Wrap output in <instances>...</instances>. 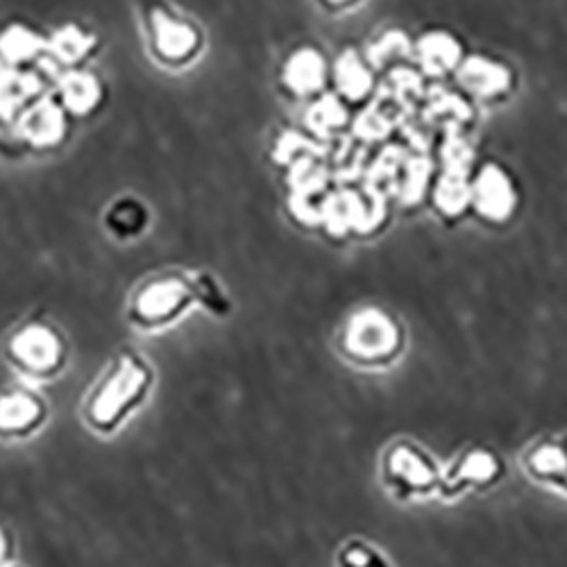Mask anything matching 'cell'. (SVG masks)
Wrapping results in <instances>:
<instances>
[{"label":"cell","instance_id":"18","mask_svg":"<svg viewBox=\"0 0 567 567\" xmlns=\"http://www.w3.org/2000/svg\"><path fill=\"white\" fill-rule=\"evenodd\" d=\"M333 567H393L388 556L365 541H348L341 545Z\"/></svg>","mask_w":567,"mask_h":567},{"label":"cell","instance_id":"4","mask_svg":"<svg viewBox=\"0 0 567 567\" xmlns=\"http://www.w3.org/2000/svg\"><path fill=\"white\" fill-rule=\"evenodd\" d=\"M197 299V282L161 275L146 282L129 299V322L139 329H163L178 322Z\"/></svg>","mask_w":567,"mask_h":567},{"label":"cell","instance_id":"17","mask_svg":"<svg viewBox=\"0 0 567 567\" xmlns=\"http://www.w3.org/2000/svg\"><path fill=\"white\" fill-rule=\"evenodd\" d=\"M333 73H337V84L341 93L348 98H361L371 89V73L354 53H348L345 57H341Z\"/></svg>","mask_w":567,"mask_h":567},{"label":"cell","instance_id":"8","mask_svg":"<svg viewBox=\"0 0 567 567\" xmlns=\"http://www.w3.org/2000/svg\"><path fill=\"white\" fill-rule=\"evenodd\" d=\"M46 418L48 409L39 395L23 388L0 393V439L3 441L30 439L42 429Z\"/></svg>","mask_w":567,"mask_h":567},{"label":"cell","instance_id":"2","mask_svg":"<svg viewBox=\"0 0 567 567\" xmlns=\"http://www.w3.org/2000/svg\"><path fill=\"white\" fill-rule=\"evenodd\" d=\"M339 345L343 356L361 368H386L402 354V325L384 309H363L348 320Z\"/></svg>","mask_w":567,"mask_h":567},{"label":"cell","instance_id":"1","mask_svg":"<svg viewBox=\"0 0 567 567\" xmlns=\"http://www.w3.org/2000/svg\"><path fill=\"white\" fill-rule=\"evenodd\" d=\"M152 384L155 373L146 359L135 352L118 354L87 395V424L100 436H110L146 405Z\"/></svg>","mask_w":567,"mask_h":567},{"label":"cell","instance_id":"7","mask_svg":"<svg viewBox=\"0 0 567 567\" xmlns=\"http://www.w3.org/2000/svg\"><path fill=\"white\" fill-rule=\"evenodd\" d=\"M522 468L538 486L567 495V433H549L529 445Z\"/></svg>","mask_w":567,"mask_h":567},{"label":"cell","instance_id":"19","mask_svg":"<svg viewBox=\"0 0 567 567\" xmlns=\"http://www.w3.org/2000/svg\"><path fill=\"white\" fill-rule=\"evenodd\" d=\"M37 87L39 82L25 73L8 71L0 76V116H10L21 100L27 98Z\"/></svg>","mask_w":567,"mask_h":567},{"label":"cell","instance_id":"11","mask_svg":"<svg viewBox=\"0 0 567 567\" xmlns=\"http://www.w3.org/2000/svg\"><path fill=\"white\" fill-rule=\"evenodd\" d=\"M463 84L481 98L504 95L511 89V71L486 57H473L461 66Z\"/></svg>","mask_w":567,"mask_h":567},{"label":"cell","instance_id":"13","mask_svg":"<svg viewBox=\"0 0 567 567\" xmlns=\"http://www.w3.org/2000/svg\"><path fill=\"white\" fill-rule=\"evenodd\" d=\"M418 57L429 73H450L461 61V46L445 32H431L418 42Z\"/></svg>","mask_w":567,"mask_h":567},{"label":"cell","instance_id":"10","mask_svg":"<svg viewBox=\"0 0 567 567\" xmlns=\"http://www.w3.org/2000/svg\"><path fill=\"white\" fill-rule=\"evenodd\" d=\"M284 82L297 95H311L327 82V61L322 53L307 46L295 50L284 66Z\"/></svg>","mask_w":567,"mask_h":567},{"label":"cell","instance_id":"12","mask_svg":"<svg viewBox=\"0 0 567 567\" xmlns=\"http://www.w3.org/2000/svg\"><path fill=\"white\" fill-rule=\"evenodd\" d=\"M21 135L32 144H53L59 139L64 129V116L61 110L50 103V100H42L35 107H30L21 116Z\"/></svg>","mask_w":567,"mask_h":567},{"label":"cell","instance_id":"21","mask_svg":"<svg viewBox=\"0 0 567 567\" xmlns=\"http://www.w3.org/2000/svg\"><path fill=\"white\" fill-rule=\"evenodd\" d=\"M93 39L89 35H84V32H80L78 27H64L59 30L55 39H53V50L59 59L64 61H73L78 57H82L89 48H91Z\"/></svg>","mask_w":567,"mask_h":567},{"label":"cell","instance_id":"16","mask_svg":"<svg viewBox=\"0 0 567 567\" xmlns=\"http://www.w3.org/2000/svg\"><path fill=\"white\" fill-rule=\"evenodd\" d=\"M59 89H61L64 103L69 105L73 112H80V114L89 112L95 105L98 93H100L98 82L91 76H87V73H69V76H64Z\"/></svg>","mask_w":567,"mask_h":567},{"label":"cell","instance_id":"3","mask_svg":"<svg viewBox=\"0 0 567 567\" xmlns=\"http://www.w3.org/2000/svg\"><path fill=\"white\" fill-rule=\"evenodd\" d=\"M379 477L384 488L397 502H413L441 492L443 470L422 445L399 439L395 441L379 461Z\"/></svg>","mask_w":567,"mask_h":567},{"label":"cell","instance_id":"15","mask_svg":"<svg viewBox=\"0 0 567 567\" xmlns=\"http://www.w3.org/2000/svg\"><path fill=\"white\" fill-rule=\"evenodd\" d=\"M433 195H436V205L443 214H461L465 207L470 205V184L465 182V175L463 173H454V171H447L439 184H436V191H433Z\"/></svg>","mask_w":567,"mask_h":567},{"label":"cell","instance_id":"23","mask_svg":"<svg viewBox=\"0 0 567 567\" xmlns=\"http://www.w3.org/2000/svg\"><path fill=\"white\" fill-rule=\"evenodd\" d=\"M5 549H8V545H5V541H3V533H0V563L5 560Z\"/></svg>","mask_w":567,"mask_h":567},{"label":"cell","instance_id":"9","mask_svg":"<svg viewBox=\"0 0 567 567\" xmlns=\"http://www.w3.org/2000/svg\"><path fill=\"white\" fill-rule=\"evenodd\" d=\"M518 193L511 175L497 163H488L470 184V205L488 220H504L513 214Z\"/></svg>","mask_w":567,"mask_h":567},{"label":"cell","instance_id":"6","mask_svg":"<svg viewBox=\"0 0 567 567\" xmlns=\"http://www.w3.org/2000/svg\"><path fill=\"white\" fill-rule=\"evenodd\" d=\"M504 458L495 450L473 447L465 450L447 473H443L441 492L456 497L468 490H488L504 477Z\"/></svg>","mask_w":567,"mask_h":567},{"label":"cell","instance_id":"20","mask_svg":"<svg viewBox=\"0 0 567 567\" xmlns=\"http://www.w3.org/2000/svg\"><path fill=\"white\" fill-rule=\"evenodd\" d=\"M44 48L42 39L25 27H10L3 37H0V53H3L10 61H23L32 55H37Z\"/></svg>","mask_w":567,"mask_h":567},{"label":"cell","instance_id":"22","mask_svg":"<svg viewBox=\"0 0 567 567\" xmlns=\"http://www.w3.org/2000/svg\"><path fill=\"white\" fill-rule=\"evenodd\" d=\"M320 3L329 10H348V8H354L359 5L361 0H320Z\"/></svg>","mask_w":567,"mask_h":567},{"label":"cell","instance_id":"5","mask_svg":"<svg viewBox=\"0 0 567 567\" xmlns=\"http://www.w3.org/2000/svg\"><path fill=\"white\" fill-rule=\"evenodd\" d=\"M8 356L25 377L53 379L66 365V345L55 327L30 322L14 331L8 343Z\"/></svg>","mask_w":567,"mask_h":567},{"label":"cell","instance_id":"14","mask_svg":"<svg viewBox=\"0 0 567 567\" xmlns=\"http://www.w3.org/2000/svg\"><path fill=\"white\" fill-rule=\"evenodd\" d=\"M155 37H157L159 50L175 59L186 57L197 46V35L193 27H189L186 23L173 21L161 12L155 14Z\"/></svg>","mask_w":567,"mask_h":567}]
</instances>
